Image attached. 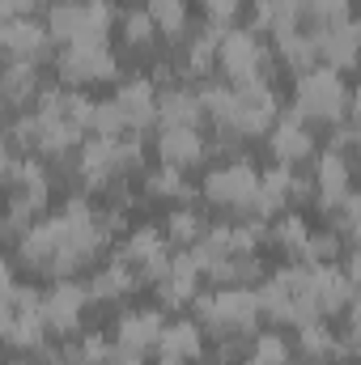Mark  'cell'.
Here are the masks:
<instances>
[{
    "instance_id": "cell-1",
    "label": "cell",
    "mask_w": 361,
    "mask_h": 365,
    "mask_svg": "<svg viewBox=\"0 0 361 365\" xmlns=\"http://www.w3.org/2000/svg\"><path fill=\"white\" fill-rule=\"evenodd\" d=\"M349 86L340 81L336 68H310V73H298V93H293V106L306 123H336L349 115Z\"/></svg>"
},
{
    "instance_id": "cell-2",
    "label": "cell",
    "mask_w": 361,
    "mask_h": 365,
    "mask_svg": "<svg viewBox=\"0 0 361 365\" xmlns=\"http://www.w3.org/2000/svg\"><path fill=\"white\" fill-rule=\"evenodd\" d=\"M268 47L260 43V34L255 30H238V26H230L225 34H221V73L230 77V86H260V81H268Z\"/></svg>"
},
{
    "instance_id": "cell-3",
    "label": "cell",
    "mask_w": 361,
    "mask_h": 365,
    "mask_svg": "<svg viewBox=\"0 0 361 365\" xmlns=\"http://www.w3.org/2000/svg\"><path fill=\"white\" fill-rule=\"evenodd\" d=\"M56 68H60V81L73 86V90L90 86V81H115L119 77V60L106 47V38H77V43H68L56 56Z\"/></svg>"
},
{
    "instance_id": "cell-4",
    "label": "cell",
    "mask_w": 361,
    "mask_h": 365,
    "mask_svg": "<svg viewBox=\"0 0 361 365\" xmlns=\"http://www.w3.org/2000/svg\"><path fill=\"white\" fill-rule=\"evenodd\" d=\"M200 191H204V200H208V204H221V208L247 212V204H251V200H255V191H260V175H255V166H251L247 158H234V162H225V166L208 170Z\"/></svg>"
},
{
    "instance_id": "cell-5",
    "label": "cell",
    "mask_w": 361,
    "mask_h": 365,
    "mask_svg": "<svg viewBox=\"0 0 361 365\" xmlns=\"http://www.w3.org/2000/svg\"><path fill=\"white\" fill-rule=\"evenodd\" d=\"M90 302H93V293L86 289V284H77L73 276H68V280H56V284L43 293V314H47L51 336H68V331H77V327H81V314H86Z\"/></svg>"
},
{
    "instance_id": "cell-6",
    "label": "cell",
    "mask_w": 361,
    "mask_h": 365,
    "mask_svg": "<svg viewBox=\"0 0 361 365\" xmlns=\"http://www.w3.org/2000/svg\"><path fill=\"white\" fill-rule=\"evenodd\" d=\"M0 43H4V56L9 60H30V64H43L56 47L51 30L34 17H13L0 26Z\"/></svg>"
},
{
    "instance_id": "cell-7",
    "label": "cell",
    "mask_w": 361,
    "mask_h": 365,
    "mask_svg": "<svg viewBox=\"0 0 361 365\" xmlns=\"http://www.w3.org/2000/svg\"><path fill=\"white\" fill-rule=\"evenodd\" d=\"M268 145H272V158L280 166H298V162H310L315 158V136H310L306 119L298 115V106L280 110L276 128L268 132Z\"/></svg>"
},
{
    "instance_id": "cell-8",
    "label": "cell",
    "mask_w": 361,
    "mask_h": 365,
    "mask_svg": "<svg viewBox=\"0 0 361 365\" xmlns=\"http://www.w3.org/2000/svg\"><path fill=\"white\" fill-rule=\"evenodd\" d=\"M162 331H166L162 310H128V314H119V323H115V344H119V353H128V357H145L149 349H158Z\"/></svg>"
},
{
    "instance_id": "cell-9",
    "label": "cell",
    "mask_w": 361,
    "mask_h": 365,
    "mask_svg": "<svg viewBox=\"0 0 361 365\" xmlns=\"http://www.w3.org/2000/svg\"><path fill=\"white\" fill-rule=\"evenodd\" d=\"M158 86L149 81V77H128L119 90H115V102L123 106V119H128V132H145V128H153V123H162V115H158Z\"/></svg>"
},
{
    "instance_id": "cell-10",
    "label": "cell",
    "mask_w": 361,
    "mask_h": 365,
    "mask_svg": "<svg viewBox=\"0 0 361 365\" xmlns=\"http://www.w3.org/2000/svg\"><path fill=\"white\" fill-rule=\"evenodd\" d=\"M349 179H353V170H349L345 153L323 149V153L315 158V200H319V208H323V212H336V208L345 204V195L353 191Z\"/></svg>"
},
{
    "instance_id": "cell-11",
    "label": "cell",
    "mask_w": 361,
    "mask_h": 365,
    "mask_svg": "<svg viewBox=\"0 0 361 365\" xmlns=\"http://www.w3.org/2000/svg\"><path fill=\"white\" fill-rule=\"evenodd\" d=\"M319 34V51H323V64L327 68H336V73H345V68H353L361 60V21H340V26H332V30H315Z\"/></svg>"
},
{
    "instance_id": "cell-12",
    "label": "cell",
    "mask_w": 361,
    "mask_h": 365,
    "mask_svg": "<svg viewBox=\"0 0 361 365\" xmlns=\"http://www.w3.org/2000/svg\"><path fill=\"white\" fill-rule=\"evenodd\" d=\"M158 153H162V162L166 166H195V162H204V153H208V140L200 136V128H162L158 132Z\"/></svg>"
},
{
    "instance_id": "cell-13",
    "label": "cell",
    "mask_w": 361,
    "mask_h": 365,
    "mask_svg": "<svg viewBox=\"0 0 361 365\" xmlns=\"http://www.w3.org/2000/svg\"><path fill=\"white\" fill-rule=\"evenodd\" d=\"M166 251H171V242H166L162 225H136V230L119 242V255H115V259H123V264H132V268H145L149 259H158V255H166Z\"/></svg>"
},
{
    "instance_id": "cell-14",
    "label": "cell",
    "mask_w": 361,
    "mask_h": 365,
    "mask_svg": "<svg viewBox=\"0 0 361 365\" xmlns=\"http://www.w3.org/2000/svg\"><path fill=\"white\" fill-rule=\"evenodd\" d=\"M276 56H280L293 73H310L315 60H323V51H319V34H315V30H289V34H276Z\"/></svg>"
},
{
    "instance_id": "cell-15",
    "label": "cell",
    "mask_w": 361,
    "mask_h": 365,
    "mask_svg": "<svg viewBox=\"0 0 361 365\" xmlns=\"http://www.w3.org/2000/svg\"><path fill=\"white\" fill-rule=\"evenodd\" d=\"M158 115H162V128H200L204 123V106H200V93L191 90H175L158 98Z\"/></svg>"
},
{
    "instance_id": "cell-16",
    "label": "cell",
    "mask_w": 361,
    "mask_h": 365,
    "mask_svg": "<svg viewBox=\"0 0 361 365\" xmlns=\"http://www.w3.org/2000/svg\"><path fill=\"white\" fill-rule=\"evenodd\" d=\"M136 284H141V276H136V268H132V264L111 259L106 268H98V272H93L90 293H93V302H115V297H128Z\"/></svg>"
},
{
    "instance_id": "cell-17",
    "label": "cell",
    "mask_w": 361,
    "mask_h": 365,
    "mask_svg": "<svg viewBox=\"0 0 361 365\" xmlns=\"http://www.w3.org/2000/svg\"><path fill=\"white\" fill-rule=\"evenodd\" d=\"M39 64H30V60H9V68H4V102L13 106V110H21L26 102H34L39 98Z\"/></svg>"
},
{
    "instance_id": "cell-18",
    "label": "cell",
    "mask_w": 361,
    "mask_h": 365,
    "mask_svg": "<svg viewBox=\"0 0 361 365\" xmlns=\"http://www.w3.org/2000/svg\"><path fill=\"white\" fill-rule=\"evenodd\" d=\"M204 276H208L217 289H230V284H255V280H264V264H260L255 255H225V259L208 264V272Z\"/></svg>"
},
{
    "instance_id": "cell-19",
    "label": "cell",
    "mask_w": 361,
    "mask_h": 365,
    "mask_svg": "<svg viewBox=\"0 0 361 365\" xmlns=\"http://www.w3.org/2000/svg\"><path fill=\"white\" fill-rule=\"evenodd\" d=\"M158 353H175L183 361H195V357L204 353V327L191 323V319L171 323V327L162 331V340H158Z\"/></svg>"
},
{
    "instance_id": "cell-20",
    "label": "cell",
    "mask_w": 361,
    "mask_h": 365,
    "mask_svg": "<svg viewBox=\"0 0 361 365\" xmlns=\"http://www.w3.org/2000/svg\"><path fill=\"white\" fill-rule=\"evenodd\" d=\"M204 217L195 212V208H175L171 217H166V225H162V234H166V242L175 247V251H191L200 238H204Z\"/></svg>"
},
{
    "instance_id": "cell-21",
    "label": "cell",
    "mask_w": 361,
    "mask_h": 365,
    "mask_svg": "<svg viewBox=\"0 0 361 365\" xmlns=\"http://www.w3.org/2000/svg\"><path fill=\"white\" fill-rule=\"evenodd\" d=\"M298 353L310 357V361H323V357L340 353V340L327 331L323 319H310V323H298Z\"/></svg>"
},
{
    "instance_id": "cell-22",
    "label": "cell",
    "mask_w": 361,
    "mask_h": 365,
    "mask_svg": "<svg viewBox=\"0 0 361 365\" xmlns=\"http://www.w3.org/2000/svg\"><path fill=\"white\" fill-rule=\"evenodd\" d=\"M268 238L280 247V251H289V255H302V247H306V238H310V230H306V217H302V212H280V217L268 225Z\"/></svg>"
},
{
    "instance_id": "cell-23",
    "label": "cell",
    "mask_w": 361,
    "mask_h": 365,
    "mask_svg": "<svg viewBox=\"0 0 361 365\" xmlns=\"http://www.w3.org/2000/svg\"><path fill=\"white\" fill-rule=\"evenodd\" d=\"M302 21L306 30H332L349 21V0H302Z\"/></svg>"
},
{
    "instance_id": "cell-24",
    "label": "cell",
    "mask_w": 361,
    "mask_h": 365,
    "mask_svg": "<svg viewBox=\"0 0 361 365\" xmlns=\"http://www.w3.org/2000/svg\"><path fill=\"white\" fill-rule=\"evenodd\" d=\"M145 191L158 195V200H191V195H195V187H187L179 166H166V162H162V170H153V175L145 179Z\"/></svg>"
},
{
    "instance_id": "cell-25",
    "label": "cell",
    "mask_w": 361,
    "mask_h": 365,
    "mask_svg": "<svg viewBox=\"0 0 361 365\" xmlns=\"http://www.w3.org/2000/svg\"><path fill=\"white\" fill-rule=\"evenodd\" d=\"M115 357H119V349L102 336H86L81 344L68 349V365H115Z\"/></svg>"
},
{
    "instance_id": "cell-26",
    "label": "cell",
    "mask_w": 361,
    "mask_h": 365,
    "mask_svg": "<svg viewBox=\"0 0 361 365\" xmlns=\"http://www.w3.org/2000/svg\"><path fill=\"white\" fill-rule=\"evenodd\" d=\"M340 242H345V238H340L336 230H327V234H310L298 259H302L306 268H319V264H336V255H340Z\"/></svg>"
},
{
    "instance_id": "cell-27",
    "label": "cell",
    "mask_w": 361,
    "mask_h": 365,
    "mask_svg": "<svg viewBox=\"0 0 361 365\" xmlns=\"http://www.w3.org/2000/svg\"><path fill=\"white\" fill-rule=\"evenodd\" d=\"M251 357H255L260 365H293V349H289V340H285V336L264 331V336H255Z\"/></svg>"
},
{
    "instance_id": "cell-28",
    "label": "cell",
    "mask_w": 361,
    "mask_h": 365,
    "mask_svg": "<svg viewBox=\"0 0 361 365\" xmlns=\"http://www.w3.org/2000/svg\"><path fill=\"white\" fill-rule=\"evenodd\" d=\"M153 34H158V21H153L149 9H132V13H123V38H128V47H149Z\"/></svg>"
},
{
    "instance_id": "cell-29",
    "label": "cell",
    "mask_w": 361,
    "mask_h": 365,
    "mask_svg": "<svg viewBox=\"0 0 361 365\" xmlns=\"http://www.w3.org/2000/svg\"><path fill=\"white\" fill-rule=\"evenodd\" d=\"M128 132V119H123V106L115 98L98 102V115H93V136H123Z\"/></svg>"
},
{
    "instance_id": "cell-30",
    "label": "cell",
    "mask_w": 361,
    "mask_h": 365,
    "mask_svg": "<svg viewBox=\"0 0 361 365\" xmlns=\"http://www.w3.org/2000/svg\"><path fill=\"white\" fill-rule=\"evenodd\" d=\"M51 0H0V9H4V21H13V17H34V13H43Z\"/></svg>"
},
{
    "instance_id": "cell-31",
    "label": "cell",
    "mask_w": 361,
    "mask_h": 365,
    "mask_svg": "<svg viewBox=\"0 0 361 365\" xmlns=\"http://www.w3.org/2000/svg\"><path fill=\"white\" fill-rule=\"evenodd\" d=\"M340 268H345V276H349V280H353V284L361 289V251H353V255H349Z\"/></svg>"
},
{
    "instance_id": "cell-32",
    "label": "cell",
    "mask_w": 361,
    "mask_h": 365,
    "mask_svg": "<svg viewBox=\"0 0 361 365\" xmlns=\"http://www.w3.org/2000/svg\"><path fill=\"white\" fill-rule=\"evenodd\" d=\"M349 331H361V289L353 293V302H349Z\"/></svg>"
},
{
    "instance_id": "cell-33",
    "label": "cell",
    "mask_w": 361,
    "mask_h": 365,
    "mask_svg": "<svg viewBox=\"0 0 361 365\" xmlns=\"http://www.w3.org/2000/svg\"><path fill=\"white\" fill-rule=\"evenodd\" d=\"M349 123L361 128V86H353V93H349Z\"/></svg>"
},
{
    "instance_id": "cell-34",
    "label": "cell",
    "mask_w": 361,
    "mask_h": 365,
    "mask_svg": "<svg viewBox=\"0 0 361 365\" xmlns=\"http://www.w3.org/2000/svg\"><path fill=\"white\" fill-rule=\"evenodd\" d=\"M353 153H357V166H361V128H357V145H353Z\"/></svg>"
},
{
    "instance_id": "cell-35",
    "label": "cell",
    "mask_w": 361,
    "mask_h": 365,
    "mask_svg": "<svg viewBox=\"0 0 361 365\" xmlns=\"http://www.w3.org/2000/svg\"><path fill=\"white\" fill-rule=\"evenodd\" d=\"M243 365H260V361H255V357H251V361H243Z\"/></svg>"
}]
</instances>
